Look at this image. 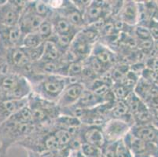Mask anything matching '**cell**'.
Here are the masks:
<instances>
[{
  "label": "cell",
  "mask_w": 158,
  "mask_h": 157,
  "mask_svg": "<svg viewBox=\"0 0 158 157\" xmlns=\"http://www.w3.org/2000/svg\"><path fill=\"white\" fill-rule=\"evenodd\" d=\"M54 11L64 17L77 29L82 30L86 27L84 14L75 6L73 1H61L60 5Z\"/></svg>",
  "instance_id": "9"
},
{
  "label": "cell",
  "mask_w": 158,
  "mask_h": 157,
  "mask_svg": "<svg viewBox=\"0 0 158 157\" xmlns=\"http://www.w3.org/2000/svg\"><path fill=\"white\" fill-rule=\"evenodd\" d=\"M103 103H105V102L101 97L97 96L91 90L86 88L84 93H82L78 102L75 105L84 109H91Z\"/></svg>",
  "instance_id": "19"
},
{
  "label": "cell",
  "mask_w": 158,
  "mask_h": 157,
  "mask_svg": "<svg viewBox=\"0 0 158 157\" xmlns=\"http://www.w3.org/2000/svg\"><path fill=\"white\" fill-rule=\"evenodd\" d=\"M27 1H4L0 5V26L18 25L21 13Z\"/></svg>",
  "instance_id": "6"
},
{
  "label": "cell",
  "mask_w": 158,
  "mask_h": 157,
  "mask_svg": "<svg viewBox=\"0 0 158 157\" xmlns=\"http://www.w3.org/2000/svg\"><path fill=\"white\" fill-rule=\"evenodd\" d=\"M85 89V86L83 83H69L57 101V106L60 109H63L76 105Z\"/></svg>",
  "instance_id": "11"
},
{
  "label": "cell",
  "mask_w": 158,
  "mask_h": 157,
  "mask_svg": "<svg viewBox=\"0 0 158 157\" xmlns=\"http://www.w3.org/2000/svg\"><path fill=\"white\" fill-rule=\"evenodd\" d=\"M90 55L97 59L107 70L114 67L116 62V56L113 51L98 41L93 47Z\"/></svg>",
  "instance_id": "14"
},
{
  "label": "cell",
  "mask_w": 158,
  "mask_h": 157,
  "mask_svg": "<svg viewBox=\"0 0 158 157\" xmlns=\"http://www.w3.org/2000/svg\"><path fill=\"white\" fill-rule=\"evenodd\" d=\"M131 133L144 142L156 144L158 145V128L153 123L146 125H134L131 129Z\"/></svg>",
  "instance_id": "17"
},
{
  "label": "cell",
  "mask_w": 158,
  "mask_h": 157,
  "mask_svg": "<svg viewBox=\"0 0 158 157\" xmlns=\"http://www.w3.org/2000/svg\"><path fill=\"white\" fill-rule=\"evenodd\" d=\"M132 125L124 120L110 119L104 123L102 129L106 142H116L122 140L130 132Z\"/></svg>",
  "instance_id": "7"
},
{
  "label": "cell",
  "mask_w": 158,
  "mask_h": 157,
  "mask_svg": "<svg viewBox=\"0 0 158 157\" xmlns=\"http://www.w3.org/2000/svg\"><path fill=\"white\" fill-rule=\"evenodd\" d=\"M28 80L33 93L54 103H57L69 84L68 77L54 74H33Z\"/></svg>",
  "instance_id": "2"
},
{
  "label": "cell",
  "mask_w": 158,
  "mask_h": 157,
  "mask_svg": "<svg viewBox=\"0 0 158 157\" xmlns=\"http://www.w3.org/2000/svg\"><path fill=\"white\" fill-rule=\"evenodd\" d=\"M44 49H45V43L40 47H35V48L26 49L27 53H28L32 63L38 62L42 59L44 54Z\"/></svg>",
  "instance_id": "23"
},
{
  "label": "cell",
  "mask_w": 158,
  "mask_h": 157,
  "mask_svg": "<svg viewBox=\"0 0 158 157\" xmlns=\"http://www.w3.org/2000/svg\"><path fill=\"white\" fill-rule=\"evenodd\" d=\"M120 21L128 26L139 24V5L135 1H125L122 3L119 12Z\"/></svg>",
  "instance_id": "15"
},
{
  "label": "cell",
  "mask_w": 158,
  "mask_h": 157,
  "mask_svg": "<svg viewBox=\"0 0 158 157\" xmlns=\"http://www.w3.org/2000/svg\"><path fill=\"white\" fill-rule=\"evenodd\" d=\"M28 106L32 116L33 123L38 127H49L61 115L57 103L49 101L31 92L28 97Z\"/></svg>",
  "instance_id": "3"
},
{
  "label": "cell",
  "mask_w": 158,
  "mask_h": 157,
  "mask_svg": "<svg viewBox=\"0 0 158 157\" xmlns=\"http://www.w3.org/2000/svg\"><path fill=\"white\" fill-rule=\"evenodd\" d=\"M80 135L83 143L90 144L100 149L106 144L102 126L82 124L80 129Z\"/></svg>",
  "instance_id": "13"
},
{
  "label": "cell",
  "mask_w": 158,
  "mask_h": 157,
  "mask_svg": "<svg viewBox=\"0 0 158 157\" xmlns=\"http://www.w3.org/2000/svg\"><path fill=\"white\" fill-rule=\"evenodd\" d=\"M44 43L45 42H44V40L39 35L38 33H31V34L26 35L24 36L23 47L26 49L35 48V47H38L44 44Z\"/></svg>",
  "instance_id": "21"
},
{
  "label": "cell",
  "mask_w": 158,
  "mask_h": 157,
  "mask_svg": "<svg viewBox=\"0 0 158 157\" xmlns=\"http://www.w3.org/2000/svg\"><path fill=\"white\" fill-rule=\"evenodd\" d=\"M105 2L98 1H91L90 6L87 7L84 14V22L86 26L91 25L103 21L104 16L109 11L112 10L110 4L104 3Z\"/></svg>",
  "instance_id": "12"
},
{
  "label": "cell",
  "mask_w": 158,
  "mask_h": 157,
  "mask_svg": "<svg viewBox=\"0 0 158 157\" xmlns=\"http://www.w3.org/2000/svg\"><path fill=\"white\" fill-rule=\"evenodd\" d=\"M9 74H14V73L7 58L6 51L0 50V76Z\"/></svg>",
  "instance_id": "22"
},
{
  "label": "cell",
  "mask_w": 158,
  "mask_h": 157,
  "mask_svg": "<svg viewBox=\"0 0 158 157\" xmlns=\"http://www.w3.org/2000/svg\"><path fill=\"white\" fill-rule=\"evenodd\" d=\"M115 157H133L131 152L126 145L123 140H120L116 143Z\"/></svg>",
  "instance_id": "24"
},
{
  "label": "cell",
  "mask_w": 158,
  "mask_h": 157,
  "mask_svg": "<svg viewBox=\"0 0 158 157\" xmlns=\"http://www.w3.org/2000/svg\"><path fill=\"white\" fill-rule=\"evenodd\" d=\"M135 35L140 41H144V40L153 39L151 36V33L149 31V28L142 25H137L135 29Z\"/></svg>",
  "instance_id": "25"
},
{
  "label": "cell",
  "mask_w": 158,
  "mask_h": 157,
  "mask_svg": "<svg viewBox=\"0 0 158 157\" xmlns=\"http://www.w3.org/2000/svg\"><path fill=\"white\" fill-rule=\"evenodd\" d=\"M5 51L14 74L19 75L28 80L32 75L33 63L26 49L21 47Z\"/></svg>",
  "instance_id": "5"
},
{
  "label": "cell",
  "mask_w": 158,
  "mask_h": 157,
  "mask_svg": "<svg viewBox=\"0 0 158 157\" xmlns=\"http://www.w3.org/2000/svg\"><path fill=\"white\" fill-rule=\"evenodd\" d=\"M37 33L39 34L44 42H47L51 39L54 35V28L50 18L45 19L39 28Z\"/></svg>",
  "instance_id": "20"
},
{
  "label": "cell",
  "mask_w": 158,
  "mask_h": 157,
  "mask_svg": "<svg viewBox=\"0 0 158 157\" xmlns=\"http://www.w3.org/2000/svg\"><path fill=\"white\" fill-rule=\"evenodd\" d=\"M36 126L33 123L31 112L25 106L14 113L0 126V155L3 156L10 147L19 144L28 138Z\"/></svg>",
  "instance_id": "1"
},
{
  "label": "cell",
  "mask_w": 158,
  "mask_h": 157,
  "mask_svg": "<svg viewBox=\"0 0 158 157\" xmlns=\"http://www.w3.org/2000/svg\"><path fill=\"white\" fill-rule=\"evenodd\" d=\"M24 36L18 25L14 27L0 26V50H8L23 47Z\"/></svg>",
  "instance_id": "8"
},
{
  "label": "cell",
  "mask_w": 158,
  "mask_h": 157,
  "mask_svg": "<svg viewBox=\"0 0 158 157\" xmlns=\"http://www.w3.org/2000/svg\"><path fill=\"white\" fill-rule=\"evenodd\" d=\"M50 19L52 22L54 28V34L57 35H69L75 37L78 34L79 31H81L75 28L64 17L56 13L55 11Z\"/></svg>",
  "instance_id": "16"
},
{
  "label": "cell",
  "mask_w": 158,
  "mask_h": 157,
  "mask_svg": "<svg viewBox=\"0 0 158 157\" xmlns=\"http://www.w3.org/2000/svg\"><path fill=\"white\" fill-rule=\"evenodd\" d=\"M32 92L28 80L17 74L0 76V101L28 98Z\"/></svg>",
  "instance_id": "4"
},
{
  "label": "cell",
  "mask_w": 158,
  "mask_h": 157,
  "mask_svg": "<svg viewBox=\"0 0 158 157\" xmlns=\"http://www.w3.org/2000/svg\"><path fill=\"white\" fill-rule=\"evenodd\" d=\"M44 20V18L40 17L33 10L29 2L27 1L26 6L21 13L18 26L24 35H26L31 33L37 32Z\"/></svg>",
  "instance_id": "10"
},
{
  "label": "cell",
  "mask_w": 158,
  "mask_h": 157,
  "mask_svg": "<svg viewBox=\"0 0 158 157\" xmlns=\"http://www.w3.org/2000/svg\"><path fill=\"white\" fill-rule=\"evenodd\" d=\"M28 105V98L0 101V126L20 109Z\"/></svg>",
  "instance_id": "18"
}]
</instances>
